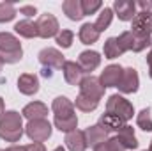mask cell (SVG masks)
Here are the masks:
<instances>
[{
	"instance_id": "cell-1",
	"label": "cell",
	"mask_w": 152,
	"mask_h": 151,
	"mask_svg": "<svg viewBox=\"0 0 152 151\" xmlns=\"http://www.w3.org/2000/svg\"><path fill=\"white\" fill-rule=\"evenodd\" d=\"M23 135V115L16 110H7L0 117V139L18 142Z\"/></svg>"
},
{
	"instance_id": "cell-2",
	"label": "cell",
	"mask_w": 152,
	"mask_h": 151,
	"mask_svg": "<svg viewBox=\"0 0 152 151\" xmlns=\"http://www.w3.org/2000/svg\"><path fill=\"white\" fill-rule=\"evenodd\" d=\"M0 57L7 64L20 62L23 57V48L20 39L9 32H0Z\"/></svg>"
},
{
	"instance_id": "cell-3",
	"label": "cell",
	"mask_w": 152,
	"mask_h": 151,
	"mask_svg": "<svg viewBox=\"0 0 152 151\" xmlns=\"http://www.w3.org/2000/svg\"><path fill=\"white\" fill-rule=\"evenodd\" d=\"M106 112L120 117L122 121H129V119H133L134 109H133V103H131L129 100H126L124 96H120V94H112V96L108 98V101H106Z\"/></svg>"
},
{
	"instance_id": "cell-4",
	"label": "cell",
	"mask_w": 152,
	"mask_h": 151,
	"mask_svg": "<svg viewBox=\"0 0 152 151\" xmlns=\"http://www.w3.org/2000/svg\"><path fill=\"white\" fill-rule=\"evenodd\" d=\"M117 41H118L122 52H142L152 43V39L149 36H140V34H134L133 30L122 32L117 38Z\"/></svg>"
},
{
	"instance_id": "cell-5",
	"label": "cell",
	"mask_w": 152,
	"mask_h": 151,
	"mask_svg": "<svg viewBox=\"0 0 152 151\" xmlns=\"http://www.w3.org/2000/svg\"><path fill=\"white\" fill-rule=\"evenodd\" d=\"M25 133L34 142H44L51 137V123L48 119H32L27 123Z\"/></svg>"
},
{
	"instance_id": "cell-6",
	"label": "cell",
	"mask_w": 152,
	"mask_h": 151,
	"mask_svg": "<svg viewBox=\"0 0 152 151\" xmlns=\"http://www.w3.org/2000/svg\"><path fill=\"white\" fill-rule=\"evenodd\" d=\"M36 25H37V32H39V38H57V34L60 32V27H58V20L53 16V14H50V13H46V14H41L39 16V20L36 21Z\"/></svg>"
},
{
	"instance_id": "cell-7",
	"label": "cell",
	"mask_w": 152,
	"mask_h": 151,
	"mask_svg": "<svg viewBox=\"0 0 152 151\" xmlns=\"http://www.w3.org/2000/svg\"><path fill=\"white\" fill-rule=\"evenodd\" d=\"M39 62L46 70H58L64 66V55L57 48H42L39 52Z\"/></svg>"
},
{
	"instance_id": "cell-8",
	"label": "cell",
	"mask_w": 152,
	"mask_h": 151,
	"mask_svg": "<svg viewBox=\"0 0 152 151\" xmlns=\"http://www.w3.org/2000/svg\"><path fill=\"white\" fill-rule=\"evenodd\" d=\"M80 94L90 96L94 100H101L103 94H104V87L101 85L97 76H92V75L83 76V80L80 82Z\"/></svg>"
},
{
	"instance_id": "cell-9",
	"label": "cell",
	"mask_w": 152,
	"mask_h": 151,
	"mask_svg": "<svg viewBox=\"0 0 152 151\" xmlns=\"http://www.w3.org/2000/svg\"><path fill=\"white\" fill-rule=\"evenodd\" d=\"M138 85H140V78H138V71L134 68H126L124 73H122V78L118 82V91L122 94H133L138 91Z\"/></svg>"
},
{
	"instance_id": "cell-10",
	"label": "cell",
	"mask_w": 152,
	"mask_h": 151,
	"mask_svg": "<svg viewBox=\"0 0 152 151\" xmlns=\"http://www.w3.org/2000/svg\"><path fill=\"white\" fill-rule=\"evenodd\" d=\"M133 32L140 36H149L152 34V11H140L136 13L133 20Z\"/></svg>"
},
{
	"instance_id": "cell-11",
	"label": "cell",
	"mask_w": 152,
	"mask_h": 151,
	"mask_svg": "<svg viewBox=\"0 0 152 151\" xmlns=\"http://www.w3.org/2000/svg\"><path fill=\"white\" fill-rule=\"evenodd\" d=\"M51 110L55 114V117H60V119H69V117H75V103L66 98V96H58L53 100L51 103Z\"/></svg>"
},
{
	"instance_id": "cell-12",
	"label": "cell",
	"mask_w": 152,
	"mask_h": 151,
	"mask_svg": "<svg viewBox=\"0 0 152 151\" xmlns=\"http://www.w3.org/2000/svg\"><path fill=\"white\" fill-rule=\"evenodd\" d=\"M122 73H124V68L118 66V64H110L104 68V71L99 76V82L101 85L106 89V87H117L120 78H122Z\"/></svg>"
},
{
	"instance_id": "cell-13",
	"label": "cell",
	"mask_w": 152,
	"mask_h": 151,
	"mask_svg": "<svg viewBox=\"0 0 152 151\" xmlns=\"http://www.w3.org/2000/svg\"><path fill=\"white\" fill-rule=\"evenodd\" d=\"M99 64H101V55L94 50H85L78 57V66L81 68L83 73H92L94 70L99 68Z\"/></svg>"
},
{
	"instance_id": "cell-14",
	"label": "cell",
	"mask_w": 152,
	"mask_h": 151,
	"mask_svg": "<svg viewBox=\"0 0 152 151\" xmlns=\"http://www.w3.org/2000/svg\"><path fill=\"white\" fill-rule=\"evenodd\" d=\"M113 11L117 13L118 20L122 21H133L136 16V4L131 0H115Z\"/></svg>"
},
{
	"instance_id": "cell-15",
	"label": "cell",
	"mask_w": 152,
	"mask_h": 151,
	"mask_svg": "<svg viewBox=\"0 0 152 151\" xmlns=\"http://www.w3.org/2000/svg\"><path fill=\"white\" fill-rule=\"evenodd\" d=\"M18 89L25 96H34L39 91V78L32 73H23L18 78Z\"/></svg>"
},
{
	"instance_id": "cell-16",
	"label": "cell",
	"mask_w": 152,
	"mask_h": 151,
	"mask_svg": "<svg viewBox=\"0 0 152 151\" xmlns=\"http://www.w3.org/2000/svg\"><path fill=\"white\" fill-rule=\"evenodd\" d=\"M85 139H87V146L97 148L99 144L108 141V132L104 128H101L99 124H94V126H88L85 130Z\"/></svg>"
},
{
	"instance_id": "cell-17",
	"label": "cell",
	"mask_w": 152,
	"mask_h": 151,
	"mask_svg": "<svg viewBox=\"0 0 152 151\" xmlns=\"http://www.w3.org/2000/svg\"><path fill=\"white\" fill-rule=\"evenodd\" d=\"M62 71H64V78H66V82L69 85H80V82L83 80L81 68L73 61H66L64 66H62Z\"/></svg>"
},
{
	"instance_id": "cell-18",
	"label": "cell",
	"mask_w": 152,
	"mask_h": 151,
	"mask_svg": "<svg viewBox=\"0 0 152 151\" xmlns=\"http://www.w3.org/2000/svg\"><path fill=\"white\" fill-rule=\"evenodd\" d=\"M118 142H120V146L124 148V150H134V148H138V139H136V135H134V130H133V126H124V128H120L118 132H117V137H115Z\"/></svg>"
},
{
	"instance_id": "cell-19",
	"label": "cell",
	"mask_w": 152,
	"mask_h": 151,
	"mask_svg": "<svg viewBox=\"0 0 152 151\" xmlns=\"http://www.w3.org/2000/svg\"><path fill=\"white\" fill-rule=\"evenodd\" d=\"M66 146L69 151H85L87 146V139H85V132L81 130H73L66 135Z\"/></svg>"
},
{
	"instance_id": "cell-20",
	"label": "cell",
	"mask_w": 152,
	"mask_h": 151,
	"mask_svg": "<svg viewBox=\"0 0 152 151\" xmlns=\"http://www.w3.org/2000/svg\"><path fill=\"white\" fill-rule=\"evenodd\" d=\"M21 115L27 117L28 121H32V119H46V115H48V107H46L44 103H41V101H32V103L25 105Z\"/></svg>"
},
{
	"instance_id": "cell-21",
	"label": "cell",
	"mask_w": 152,
	"mask_h": 151,
	"mask_svg": "<svg viewBox=\"0 0 152 151\" xmlns=\"http://www.w3.org/2000/svg\"><path fill=\"white\" fill-rule=\"evenodd\" d=\"M99 126L104 128V130L110 133V132H118L120 128H124V126H126V121H122L120 117H117L113 114L106 112L99 117Z\"/></svg>"
},
{
	"instance_id": "cell-22",
	"label": "cell",
	"mask_w": 152,
	"mask_h": 151,
	"mask_svg": "<svg viewBox=\"0 0 152 151\" xmlns=\"http://www.w3.org/2000/svg\"><path fill=\"white\" fill-rule=\"evenodd\" d=\"M14 30L21 36V38H27V39H32V38H39V32H37V25L30 20H21L14 25Z\"/></svg>"
},
{
	"instance_id": "cell-23",
	"label": "cell",
	"mask_w": 152,
	"mask_h": 151,
	"mask_svg": "<svg viewBox=\"0 0 152 151\" xmlns=\"http://www.w3.org/2000/svg\"><path fill=\"white\" fill-rule=\"evenodd\" d=\"M62 9L64 13L67 14L69 20L73 21H78L83 18V9H81V0H66L62 4Z\"/></svg>"
},
{
	"instance_id": "cell-24",
	"label": "cell",
	"mask_w": 152,
	"mask_h": 151,
	"mask_svg": "<svg viewBox=\"0 0 152 151\" xmlns=\"http://www.w3.org/2000/svg\"><path fill=\"white\" fill-rule=\"evenodd\" d=\"M78 38H80V41H81L83 44H92V43H96V41L99 39V32L96 30L94 23H83L81 29H80Z\"/></svg>"
},
{
	"instance_id": "cell-25",
	"label": "cell",
	"mask_w": 152,
	"mask_h": 151,
	"mask_svg": "<svg viewBox=\"0 0 152 151\" xmlns=\"http://www.w3.org/2000/svg\"><path fill=\"white\" fill-rule=\"evenodd\" d=\"M112 20H113V9H110V7H104L103 11H101V14L97 16V20H96V23H94V27H96V30L101 34L103 30H106L108 27H110V23H112Z\"/></svg>"
},
{
	"instance_id": "cell-26",
	"label": "cell",
	"mask_w": 152,
	"mask_h": 151,
	"mask_svg": "<svg viewBox=\"0 0 152 151\" xmlns=\"http://www.w3.org/2000/svg\"><path fill=\"white\" fill-rule=\"evenodd\" d=\"M75 105H76V109H80L81 112H92V110H96V109H97L99 100H94V98L85 96V94H78Z\"/></svg>"
},
{
	"instance_id": "cell-27",
	"label": "cell",
	"mask_w": 152,
	"mask_h": 151,
	"mask_svg": "<svg viewBox=\"0 0 152 151\" xmlns=\"http://www.w3.org/2000/svg\"><path fill=\"white\" fill-rule=\"evenodd\" d=\"M122 53H124V52H122V48H120L117 38H108L104 41V57H106V59H117V57H120Z\"/></svg>"
},
{
	"instance_id": "cell-28",
	"label": "cell",
	"mask_w": 152,
	"mask_h": 151,
	"mask_svg": "<svg viewBox=\"0 0 152 151\" xmlns=\"http://www.w3.org/2000/svg\"><path fill=\"white\" fill-rule=\"evenodd\" d=\"M53 124L60 130V132H66V133H69V132H73L76 130V126H78V117H69V119H60V117H55L53 119Z\"/></svg>"
},
{
	"instance_id": "cell-29",
	"label": "cell",
	"mask_w": 152,
	"mask_h": 151,
	"mask_svg": "<svg viewBox=\"0 0 152 151\" xmlns=\"http://www.w3.org/2000/svg\"><path fill=\"white\" fill-rule=\"evenodd\" d=\"M136 124H138V128H142L143 132H152L151 109H143L142 112L136 115Z\"/></svg>"
},
{
	"instance_id": "cell-30",
	"label": "cell",
	"mask_w": 152,
	"mask_h": 151,
	"mask_svg": "<svg viewBox=\"0 0 152 151\" xmlns=\"http://www.w3.org/2000/svg\"><path fill=\"white\" fill-rule=\"evenodd\" d=\"M14 16H16L14 5L9 2H0V23L11 21V20H14Z\"/></svg>"
},
{
	"instance_id": "cell-31",
	"label": "cell",
	"mask_w": 152,
	"mask_h": 151,
	"mask_svg": "<svg viewBox=\"0 0 152 151\" xmlns=\"http://www.w3.org/2000/svg\"><path fill=\"white\" fill-rule=\"evenodd\" d=\"M73 39H75V32L73 30H60L58 34H57V44L58 46H62V48H71V44H73Z\"/></svg>"
},
{
	"instance_id": "cell-32",
	"label": "cell",
	"mask_w": 152,
	"mask_h": 151,
	"mask_svg": "<svg viewBox=\"0 0 152 151\" xmlns=\"http://www.w3.org/2000/svg\"><path fill=\"white\" fill-rule=\"evenodd\" d=\"M103 5L101 0H81V9H83V16L87 14H94L96 11H99Z\"/></svg>"
},
{
	"instance_id": "cell-33",
	"label": "cell",
	"mask_w": 152,
	"mask_h": 151,
	"mask_svg": "<svg viewBox=\"0 0 152 151\" xmlns=\"http://www.w3.org/2000/svg\"><path fill=\"white\" fill-rule=\"evenodd\" d=\"M94 151H126V150L120 146V142L113 137V139L104 141V142H103V144H99L97 148H94Z\"/></svg>"
},
{
	"instance_id": "cell-34",
	"label": "cell",
	"mask_w": 152,
	"mask_h": 151,
	"mask_svg": "<svg viewBox=\"0 0 152 151\" xmlns=\"http://www.w3.org/2000/svg\"><path fill=\"white\" fill-rule=\"evenodd\" d=\"M20 13L25 14V16H34L37 13V9L34 5H23V7H20Z\"/></svg>"
},
{
	"instance_id": "cell-35",
	"label": "cell",
	"mask_w": 152,
	"mask_h": 151,
	"mask_svg": "<svg viewBox=\"0 0 152 151\" xmlns=\"http://www.w3.org/2000/svg\"><path fill=\"white\" fill-rule=\"evenodd\" d=\"M27 151H46V148L42 142H30L27 146Z\"/></svg>"
},
{
	"instance_id": "cell-36",
	"label": "cell",
	"mask_w": 152,
	"mask_h": 151,
	"mask_svg": "<svg viewBox=\"0 0 152 151\" xmlns=\"http://www.w3.org/2000/svg\"><path fill=\"white\" fill-rule=\"evenodd\" d=\"M138 5L142 7V11H151L152 9V2H145V0H140Z\"/></svg>"
},
{
	"instance_id": "cell-37",
	"label": "cell",
	"mask_w": 152,
	"mask_h": 151,
	"mask_svg": "<svg viewBox=\"0 0 152 151\" xmlns=\"http://www.w3.org/2000/svg\"><path fill=\"white\" fill-rule=\"evenodd\" d=\"M147 66H149V76L152 78V48L149 52V55H147Z\"/></svg>"
},
{
	"instance_id": "cell-38",
	"label": "cell",
	"mask_w": 152,
	"mask_h": 151,
	"mask_svg": "<svg viewBox=\"0 0 152 151\" xmlns=\"http://www.w3.org/2000/svg\"><path fill=\"white\" fill-rule=\"evenodd\" d=\"M5 151H27V146H11Z\"/></svg>"
},
{
	"instance_id": "cell-39",
	"label": "cell",
	"mask_w": 152,
	"mask_h": 151,
	"mask_svg": "<svg viewBox=\"0 0 152 151\" xmlns=\"http://www.w3.org/2000/svg\"><path fill=\"white\" fill-rule=\"evenodd\" d=\"M42 75H44V76H51V71H50V70H46V68H42Z\"/></svg>"
},
{
	"instance_id": "cell-40",
	"label": "cell",
	"mask_w": 152,
	"mask_h": 151,
	"mask_svg": "<svg viewBox=\"0 0 152 151\" xmlns=\"http://www.w3.org/2000/svg\"><path fill=\"white\" fill-rule=\"evenodd\" d=\"M2 114H4V100L0 98V117H2Z\"/></svg>"
},
{
	"instance_id": "cell-41",
	"label": "cell",
	"mask_w": 152,
	"mask_h": 151,
	"mask_svg": "<svg viewBox=\"0 0 152 151\" xmlns=\"http://www.w3.org/2000/svg\"><path fill=\"white\" fill-rule=\"evenodd\" d=\"M53 151H66V150H64L62 146H58V148H55V150H53Z\"/></svg>"
},
{
	"instance_id": "cell-42",
	"label": "cell",
	"mask_w": 152,
	"mask_h": 151,
	"mask_svg": "<svg viewBox=\"0 0 152 151\" xmlns=\"http://www.w3.org/2000/svg\"><path fill=\"white\" fill-rule=\"evenodd\" d=\"M2 68H4V61H2V57H0V71H2Z\"/></svg>"
},
{
	"instance_id": "cell-43",
	"label": "cell",
	"mask_w": 152,
	"mask_h": 151,
	"mask_svg": "<svg viewBox=\"0 0 152 151\" xmlns=\"http://www.w3.org/2000/svg\"><path fill=\"white\" fill-rule=\"evenodd\" d=\"M149 151H152V142H151V146H149Z\"/></svg>"
},
{
	"instance_id": "cell-44",
	"label": "cell",
	"mask_w": 152,
	"mask_h": 151,
	"mask_svg": "<svg viewBox=\"0 0 152 151\" xmlns=\"http://www.w3.org/2000/svg\"><path fill=\"white\" fill-rule=\"evenodd\" d=\"M151 44H152V43H151Z\"/></svg>"
},
{
	"instance_id": "cell-45",
	"label": "cell",
	"mask_w": 152,
	"mask_h": 151,
	"mask_svg": "<svg viewBox=\"0 0 152 151\" xmlns=\"http://www.w3.org/2000/svg\"><path fill=\"white\" fill-rule=\"evenodd\" d=\"M0 151H2V150H0Z\"/></svg>"
},
{
	"instance_id": "cell-46",
	"label": "cell",
	"mask_w": 152,
	"mask_h": 151,
	"mask_svg": "<svg viewBox=\"0 0 152 151\" xmlns=\"http://www.w3.org/2000/svg\"><path fill=\"white\" fill-rule=\"evenodd\" d=\"M145 151H147V150H145Z\"/></svg>"
}]
</instances>
